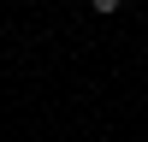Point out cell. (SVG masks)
Returning <instances> with one entry per match:
<instances>
[{"instance_id":"obj_1","label":"cell","mask_w":148,"mask_h":142,"mask_svg":"<svg viewBox=\"0 0 148 142\" xmlns=\"http://www.w3.org/2000/svg\"><path fill=\"white\" fill-rule=\"evenodd\" d=\"M89 6H95V12H119L125 0H89Z\"/></svg>"}]
</instances>
